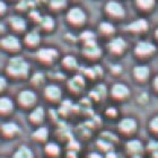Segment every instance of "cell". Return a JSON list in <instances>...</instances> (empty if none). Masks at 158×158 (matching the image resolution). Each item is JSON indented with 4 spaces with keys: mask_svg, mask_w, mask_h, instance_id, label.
<instances>
[{
    "mask_svg": "<svg viewBox=\"0 0 158 158\" xmlns=\"http://www.w3.org/2000/svg\"><path fill=\"white\" fill-rule=\"evenodd\" d=\"M13 110V102L8 97H0V112L8 113Z\"/></svg>",
    "mask_w": 158,
    "mask_h": 158,
    "instance_id": "ac0fdd59",
    "label": "cell"
},
{
    "mask_svg": "<svg viewBox=\"0 0 158 158\" xmlns=\"http://www.w3.org/2000/svg\"><path fill=\"white\" fill-rule=\"evenodd\" d=\"M112 95L115 98H124L129 95V88L123 84H115L112 87Z\"/></svg>",
    "mask_w": 158,
    "mask_h": 158,
    "instance_id": "30bf717a",
    "label": "cell"
},
{
    "mask_svg": "<svg viewBox=\"0 0 158 158\" xmlns=\"http://www.w3.org/2000/svg\"><path fill=\"white\" fill-rule=\"evenodd\" d=\"M1 46L3 49L8 50V51H18L20 49V42L19 40L17 39L14 35H8V36L3 37L0 42Z\"/></svg>",
    "mask_w": 158,
    "mask_h": 158,
    "instance_id": "277c9868",
    "label": "cell"
},
{
    "mask_svg": "<svg viewBox=\"0 0 158 158\" xmlns=\"http://www.w3.org/2000/svg\"><path fill=\"white\" fill-rule=\"evenodd\" d=\"M66 18H67V22H68L70 25H73V26H75V27H78V26H81L82 24L86 22V14L81 8L73 7V8L68 10Z\"/></svg>",
    "mask_w": 158,
    "mask_h": 158,
    "instance_id": "7a4b0ae2",
    "label": "cell"
},
{
    "mask_svg": "<svg viewBox=\"0 0 158 158\" xmlns=\"http://www.w3.org/2000/svg\"><path fill=\"white\" fill-rule=\"evenodd\" d=\"M155 45L149 42H139L135 46V54L139 56H148L155 52Z\"/></svg>",
    "mask_w": 158,
    "mask_h": 158,
    "instance_id": "5b68a950",
    "label": "cell"
},
{
    "mask_svg": "<svg viewBox=\"0 0 158 158\" xmlns=\"http://www.w3.org/2000/svg\"><path fill=\"white\" fill-rule=\"evenodd\" d=\"M32 135H33L34 138L40 139V140H44L48 137V130H46V128H40Z\"/></svg>",
    "mask_w": 158,
    "mask_h": 158,
    "instance_id": "484cf974",
    "label": "cell"
},
{
    "mask_svg": "<svg viewBox=\"0 0 158 158\" xmlns=\"http://www.w3.org/2000/svg\"><path fill=\"white\" fill-rule=\"evenodd\" d=\"M8 1H15V0H8Z\"/></svg>",
    "mask_w": 158,
    "mask_h": 158,
    "instance_id": "ab89813d",
    "label": "cell"
},
{
    "mask_svg": "<svg viewBox=\"0 0 158 158\" xmlns=\"http://www.w3.org/2000/svg\"><path fill=\"white\" fill-rule=\"evenodd\" d=\"M2 130L6 135H11L14 132H16L18 130V127L15 123H6L2 125Z\"/></svg>",
    "mask_w": 158,
    "mask_h": 158,
    "instance_id": "d4e9b609",
    "label": "cell"
},
{
    "mask_svg": "<svg viewBox=\"0 0 158 158\" xmlns=\"http://www.w3.org/2000/svg\"><path fill=\"white\" fill-rule=\"evenodd\" d=\"M63 64L66 67H68V68H75V67L77 66V61L73 56H68L63 59Z\"/></svg>",
    "mask_w": 158,
    "mask_h": 158,
    "instance_id": "83f0119b",
    "label": "cell"
},
{
    "mask_svg": "<svg viewBox=\"0 0 158 158\" xmlns=\"http://www.w3.org/2000/svg\"><path fill=\"white\" fill-rule=\"evenodd\" d=\"M30 118L33 122L42 121L43 118H44V110H43V107H36L34 110V112L31 114Z\"/></svg>",
    "mask_w": 158,
    "mask_h": 158,
    "instance_id": "7402d4cb",
    "label": "cell"
},
{
    "mask_svg": "<svg viewBox=\"0 0 158 158\" xmlns=\"http://www.w3.org/2000/svg\"><path fill=\"white\" fill-rule=\"evenodd\" d=\"M133 73H135V78L139 79V80H146L149 76V69L148 67L146 66H138L135 68Z\"/></svg>",
    "mask_w": 158,
    "mask_h": 158,
    "instance_id": "9a60e30c",
    "label": "cell"
},
{
    "mask_svg": "<svg viewBox=\"0 0 158 158\" xmlns=\"http://www.w3.org/2000/svg\"><path fill=\"white\" fill-rule=\"evenodd\" d=\"M107 113H109V114H112V115H115V114H116V110L115 109H112V107H111V109L107 110Z\"/></svg>",
    "mask_w": 158,
    "mask_h": 158,
    "instance_id": "8d00e7d4",
    "label": "cell"
},
{
    "mask_svg": "<svg viewBox=\"0 0 158 158\" xmlns=\"http://www.w3.org/2000/svg\"><path fill=\"white\" fill-rule=\"evenodd\" d=\"M107 158H116V155H115V154H112V152H111V154H109V155H107Z\"/></svg>",
    "mask_w": 158,
    "mask_h": 158,
    "instance_id": "f35d334b",
    "label": "cell"
},
{
    "mask_svg": "<svg viewBox=\"0 0 158 158\" xmlns=\"http://www.w3.org/2000/svg\"><path fill=\"white\" fill-rule=\"evenodd\" d=\"M112 71L114 73H118L120 71H121V67L118 66V64H115V66L112 67Z\"/></svg>",
    "mask_w": 158,
    "mask_h": 158,
    "instance_id": "e575fe53",
    "label": "cell"
},
{
    "mask_svg": "<svg viewBox=\"0 0 158 158\" xmlns=\"http://www.w3.org/2000/svg\"><path fill=\"white\" fill-rule=\"evenodd\" d=\"M128 148L131 150V152H140L142 149L141 143L138 140H131V141L128 143Z\"/></svg>",
    "mask_w": 158,
    "mask_h": 158,
    "instance_id": "4316f807",
    "label": "cell"
},
{
    "mask_svg": "<svg viewBox=\"0 0 158 158\" xmlns=\"http://www.w3.org/2000/svg\"><path fill=\"white\" fill-rule=\"evenodd\" d=\"M45 96L48 98L56 101L61 96V89L56 85H49L45 88Z\"/></svg>",
    "mask_w": 158,
    "mask_h": 158,
    "instance_id": "4fadbf2b",
    "label": "cell"
},
{
    "mask_svg": "<svg viewBox=\"0 0 158 158\" xmlns=\"http://www.w3.org/2000/svg\"><path fill=\"white\" fill-rule=\"evenodd\" d=\"M25 42L30 46H36L40 43V34L37 32H30L25 37Z\"/></svg>",
    "mask_w": 158,
    "mask_h": 158,
    "instance_id": "d6986e66",
    "label": "cell"
},
{
    "mask_svg": "<svg viewBox=\"0 0 158 158\" xmlns=\"http://www.w3.org/2000/svg\"><path fill=\"white\" fill-rule=\"evenodd\" d=\"M18 101L22 105L24 106H31L36 102V95L32 90H23L18 95Z\"/></svg>",
    "mask_w": 158,
    "mask_h": 158,
    "instance_id": "8992f818",
    "label": "cell"
},
{
    "mask_svg": "<svg viewBox=\"0 0 158 158\" xmlns=\"http://www.w3.org/2000/svg\"><path fill=\"white\" fill-rule=\"evenodd\" d=\"M39 58L42 61H45V62H50L56 58L58 56V52H56L54 49H42L40 50L39 53H37Z\"/></svg>",
    "mask_w": 158,
    "mask_h": 158,
    "instance_id": "7c38bea8",
    "label": "cell"
},
{
    "mask_svg": "<svg viewBox=\"0 0 158 158\" xmlns=\"http://www.w3.org/2000/svg\"><path fill=\"white\" fill-rule=\"evenodd\" d=\"M82 86H84V79L79 76L75 77L71 81H69V87H71L73 89H76V90L80 89Z\"/></svg>",
    "mask_w": 158,
    "mask_h": 158,
    "instance_id": "cb8c5ba5",
    "label": "cell"
},
{
    "mask_svg": "<svg viewBox=\"0 0 158 158\" xmlns=\"http://www.w3.org/2000/svg\"><path fill=\"white\" fill-rule=\"evenodd\" d=\"M127 30L133 32V33H142L148 30V23L143 18H139V19L135 20L133 23L129 24L127 26Z\"/></svg>",
    "mask_w": 158,
    "mask_h": 158,
    "instance_id": "52a82bcc",
    "label": "cell"
},
{
    "mask_svg": "<svg viewBox=\"0 0 158 158\" xmlns=\"http://www.w3.org/2000/svg\"><path fill=\"white\" fill-rule=\"evenodd\" d=\"M6 10H7V5H6V2H5L3 0H0V16L6 13Z\"/></svg>",
    "mask_w": 158,
    "mask_h": 158,
    "instance_id": "4dcf8cb0",
    "label": "cell"
},
{
    "mask_svg": "<svg viewBox=\"0 0 158 158\" xmlns=\"http://www.w3.org/2000/svg\"><path fill=\"white\" fill-rule=\"evenodd\" d=\"M156 1L155 0H135V6L141 11H150L154 9Z\"/></svg>",
    "mask_w": 158,
    "mask_h": 158,
    "instance_id": "5bb4252c",
    "label": "cell"
},
{
    "mask_svg": "<svg viewBox=\"0 0 158 158\" xmlns=\"http://www.w3.org/2000/svg\"><path fill=\"white\" fill-rule=\"evenodd\" d=\"M81 37H82L84 40H86V42H87V41H92L93 37H94V34L90 33V32H86V33L82 34Z\"/></svg>",
    "mask_w": 158,
    "mask_h": 158,
    "instance_id": "1f68e13d",
    "label": "cell"
},
{
    "mask_svg": "<svg viewBox=\"0 0 158 158\" xmlns=\"http://www.w3.org/2000/svg\"><path fill=\"white\" fill-rule=\"evenodd\" d=\"M49 6L51 8V10L59 11V10H61L67 6V0H50Z\"/></svg>",
    "mask_w": 158,
    "mask_h": 158,
    "instance_id": "ffe728a7",
    "label": "cell"
},
{
    "mask_svg": "<svg viewBox=\"0 0 158 158\" xmlns=\"http://www.w3.org/2000/svg\"><path fill=\"white\" fill-rule=\"evenodd\" d=\"M6 85H7L6 79L3 78L2 76H0V90H2V89L6 87Z\"/></svg>",
    "mask_w": 158,
    "mask_h": 158,
    "instance_id": "d6a6232c",
    "label": "cell"
},
{
    "mask_svg": "<svg viewBox=\"0 0 158 158\" xmlns=\"http://www.w3.org/2000/svg\"><path fill=\"white\" fill-rule=\"evenodd\" d=\"M105 13L107 16H110L113 19H121L125 16V10L121 3L111 0L105 5Z\"/></svg>",
    "mask_w": 158,
    "mask_h": 158,
    "instance_id": "3957f363",
    "label": "cell"
},
{
    "mask_svg": "<svg viewBox=\"0 0 158 158\" xmlns=\"http://www.w3.org/2000/svg\"><path fill=\"white\" fill-rule=\"evenodd\" d=\"M14 158H33V155H32V152L27 147L22 146L16 152Z\"/></svg>",
    "mask_w": 158,
    "mask_h": 158,
    "instance_id": "44dd1931",
    "label": "cell"
},
{
    "mask_svg": "<svg viewBox=\"0 0 158 158\" xmlns=\"http://www.w3.org/2000/svg\"><path fill=\"white\" fill-rule=\"evenodd\" d=\"M90 158H102V156L98 155V154H92V155H90Z\"/></svg>",
    "mask_w": 158,
    "mask_h": 158,
    "instance_id": "74e56055",
    "label": "cell"
},
{
    "mask_svg": "<svg viewBox=\"0 0 158 158\" xmlns=\"http://www.w3.org/2000/svg\"><path fill=\"white\" fill-rule=\"evenodd\" d=\"M9 24L10 26L13 27L14 31L16 32H23L26 30V22L24 18L19 16H11L9 18Z\"/></svg>",
    "mask_w": 158,
    "mask_h": 158,
    "instance_id": "9c48e42d",
    "label": "cell"
},
{
    "mask_svg": "<svg viewBox=\"0 0 158 158\" xmlns=\"http://www.w3.org/2000/svg\"><path fill=\"white\" fill-rule=\"evenodd\" d=\"M46 152H49L50 155H56V154H59L60 149L58 147V145L51 142V143H49V145L46 146Z\"/></svg>",
    "mask_w": 158,
    "mask_h": 158,
    "instance_id": "f1b7e54d",
    "label": "cell"
},
{
    "mask_svg": "<svg viewBox=\"0 0 158 158\" xmlns=\"http://www.w3.org/2000/svg\"><path fill=\"white\" fill-rule=\"evenodd\" d=\"M137 128V123L133 118H123L121 122H120V129L122 131L125 132H130L132 130H135Z\"/></svg>",
    "mask_w": 158,
    "mask_h": 158,
    "instance_id": "2e32d148",
    "label": "cell"
},
{
    "mask_svg": "<svg viewBox=\"0 0 158 158\" xmlns=\"http://www.w3.org/2000/svg\"><path fill=\"white\" fill-rule=\"evenodd\" d=\"M101 53H102L101 49L96 45L93 40L86 42V46L85 49H84V54L86 56H88V58H98L101 56Z\"/></svg>",
    "mask_w": 158,
    "mask_h": 158,
    "instance_id": "ba28073f",
    "label": "cell"
},
{
    "mask_svg": "<svg viewBox=\"0 0 158 158\" xmlns=\"http://www.w3.org/2000/svg\"><path fill=\"white\" fill-rule=\"evenodd\" d=\"M43 80H44V77H43L42 73H36V75L33 77L34 84H40V82H42Z\"/></svg>",
    "mask_w": 158,
    "mask_h": 158,
    "instance_id": "f546056e",
    "label": "cell"
},
{
    "mask_svg": "<svg viewBox=\"0 0 158 158\" xmlns=\"http://www.w3.org/2000/svg\"><path fill=\"white\" fill-rule=\"evenodd\" d=\"M99 30H101L102 33L110 35V34L114 33L115 28H114V26H113L111 23H109V22H103V23H101V25H99Z\"/></svg>",
    "mask_w": 158,
    "mask_h": 158,
    "instance_id": "603a6c76",
    "label": "cell"
},
{
    "mask_svg": "<svg viewBox=\"0 0 158 158\" xmlns=\"http://www.w3.org/2000/svg\"><path fill=\"white\" fill-rule=\"evenodd\" d=\"M127 43L122 37H115L110 42V49L113 53H121L125 49Z\"/></svg>",
    "mask_w": 158,
    "mask_h": 158,
    "instance_id": "8fae6325",
    "label": "cell"
},
{
    "mask_svg": "<svg viewBox=\"0 0 158 158\" xmlns=\"http://www.w3.org/2000/svg\"><path fill=\"white\" fill-rule=\"evenodd\" d=\"M40 23H41L42 30H44V31H52L53 28H54V19H53L51 16L41 17Z\"/></svg>",
    "mask_w": 158,
    "mask_h": 158,
    "instance_id": "e0dca14e",
    "label": "cell"
},
{
    "mask_svg": "<svg viewBox=\"0 0 158 158\" xmlns=\"http://www.w3.org/2000/svg\"><path fill=\"white\" fill-rule=\"evenodd\" d=\"M98 145L102 146L104 149H105L106 147H111V145H110V143H107V142H103V141H98ZM106 149H107V148H106Z\"/></svg>",
    "mask_w": 158,
    "mask_h": 158,
    "instance_id": "d590c367",
    "label": "cell"
},
{
    "mask_svg": "<svg viewBox=\"0 0 158 158\" xmlns=\"http://www.w3.org/2000/svg\"><path fill=\"white\" fill-rule=\"evenodd\" d=\"M7 71L11 76L25 77L28 73V64L23 58L15 56L9 61V64L7 67Z\"/></svg>",
    "mask_w": 158,
    "mask_h": 158,
    "instance_id": "6da1fadb",
    "label": "cell"
},
{
    "mask_svg": "<svg viewBox=\"0 0 158 158\" xmlns=\"http://www.w3.org/2000/svg\"><path fill=\"white\" fill-rule=\"evenodd\" d=\"M157 121H158L157 118H155L152 122H150V128H152L154 130H155V131L157 130Z\"/></svg>",
    "mask_w": 158,
    "mask_h": 158,
    "instance_id": "836d02e7",
    "label": "cell"
}]
</instances>
